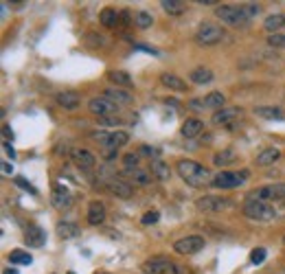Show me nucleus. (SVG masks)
Masks as SVG:
<instances>
[{
  "label": "nucleus",
  "mask_w": 285,
  "mask_h": 274,
  "mask_svg": "<svg viewBox=\"0 0 285 274\" xmlns=\"http://www.w3.org/2000/svg\"><path fill=\"white\" fill-rule=\"evenodd\" d=\"M175 171H178V175L184 180L186 184L195 186V189L213 182L211 171H208L206 167H202L200 162H195V160H178L175 162Z\"/></svg>",
  "instance_id": "nucleus-1"
},
{
  "label": "nucleus",
  "mask_w": 285,
  "mask_h": 274,
  "mask_svg": "<svg viewBox=\"0 0 285 274\" xmlns=\"http://www.w3.org/2000/svg\"><path fill=\"white\" fill-rule=\"evenodd\" d=\"M142 270L145 274H191L189 268L180 266V263H173L169 257H151L142 263Z\"/></svg>",
  "instance_id": "nucleus-2"
},
{
  "label": "nucleus",
  "mask_w": 285,
  "mask_h": 274,
  "mask_svg": "<svg viewBox=\"0 0 285 274\" xmlns=\"http://www.w3.org/2000/svg\"><path fill=\"white\" fill-rule=\"evenodd\" d=\"M244 215L248 219H255V222H270V219L277 217V211L270 202H263V200H250L246 197L244 206H241Z\"/></svg>",
  "instance_id": "nucleus-3"
},
{
  "label": "nucleus",
  "mask_w": 285,
  "mask_h": 274,
  "mask_svg": "<svg viewBox=\"0 0 285 274\" xmlns=\"http://www.w3.org/2000/svg\"><path fill=\"white\" fill-rule=\"evenodd\" d=\"M224 40H226V31L219 24H213V22H202L195 31V42L202 44V46H215Z\"/></svg>",
  "instance_id": "nucleus-4"
},
{
  "label": "nucleus",
  "mask_w": 285,
  "mask_h": 274,
  "mask_svg": "<svg viewBox=\"0 0 285 274\" xmlns=\"http://www.w3.org/2000/svg\"><path fill=\"white\" fill-rule=\"evenodd\" d=\"M215 15L224 22V24L237 26V29H246L248 22H250V18L244 13V9H241V7H230V4H222V7H217Z\"/></svg>",
  "instance_id": "nucleus-5"
},
{
  "label": "nucleus",
  "mask_w": 285,
  "mask_h": 274,
  "mask_svg": "<svg viewBox=\"0 0 285 274\" xmlns=\"http://www.w3.org/2000/svg\"><path fill=\"white\" fill-rule=\"evenodd\" d=\"M92 138H95L103 149H119V147H123L130 142V134L123 130H117V132L99 130V132H92Z\"/></svg>",
  "instance_id": "nucleus-6"
},
{
  "label": "nucleus",
  "mask_w": 285,
  "mask_h": 274,
  "mask_svg": "<svg viewBox=\"0 0 285 274\" xmlns=\"http://www.w3.org/2000/svg\"><path fill=\"white\" fill-rule=\"evenodd\" d=\"M88 112L95 114L99 119H110L121 112V106H117L114 101H110V99L101 95V97H92L90 101H88Z\"/></svg>",
  "instance_id": "nucleus-7"
},
{
  "label": "nucleus",
  "mask_w": 285,
  "mask_h": 274,
  "mask_svg": "<svg viewBox=\"0 0 285 274\" xmlns=\"http://www.w3.org/2000/svg\"><path fill=\"white\" fill-rule=\"evenodd\" d=\"M248 171H219L217 175H213V186L215 189H237L246 182Z\"/></svg>",
  "instance_id": "nucleus-8"
},
{
  "label": "nucleus",
  "mask_w": 285,
  "mask_h": 274,
  "mask_svg": "<svg viewBox=\"0 0 285 274\" xmlns=\"http://www.w3.org/2000/svg\"><path fill=\"white\" fill-rule=\"evenodd\" d=\"M246 197L250 200H263V202H274V200H285V182H277V184H268L261 189L252 191Z\"/></svg>",
  "instance_id": "nucleus-9"
},
{
  "label": "nucleus",
  "mask_w": 285,
  "mask_h": 274,
  "mask_svg": "<svg viewBox=\"0 0 285 274\" xmlns=\"http://www.w3.org/2000/svg\"><path fill=\"white\" fill-rule=\"evenodd\" d=\"M224 103H226V97H224V92H211V95H206L204 99H191L189 101V108L195 110V112H200V110H222Z\"/></svg>",
  "instance_id": "nucleus-10"
},
{
  "label": "nucleus",
  "mask_w": 285,
  "mask_h": 274,
  "mask_svg": "<svg viewBox=\"0 0 285 274\" xmlns=\"http://www.w3.org/2000/svg\"><path fill=\"white\" fill-rule=\"evenodd\" d=\"M195 206L204 213H222V211H228L233 208V202L228 197H217V195H204L195 202Z\"/></svg>",
  "instance_id": "nucleus-11"
},
{
  "label": "nucleus",
  "mask_w": 285,
  "mask_h": 274,
  "mask_svg": "<svg viewBox=\"0 0 285 274\" xmlns=\"http://www.w3.org/2000/svg\"><path fill=\"white\" fill-rule=\"evenodd\" d=\"M202 248H204V237H200V235H189V237L173 241V250L178 255H195Z\"/></svg>",
  "instance_id": "nucleus-12"
},
{
  "label": "nucleus",
  "mask_w": 285,
  "mask_h": 274,
  "mask_svg": "<svg viewBox=\"0 0 285 274\" xmlns=\"http://www.w3.org/2000/svg\"><path fill=\"white\" fill-rule=\"evenodd\" d=\"M51 204L57 208V211H68V208L73 206V193H70L64 184H55L51 191Z\"/></svg>",
  "instance_id": "nucleus-13"
},
{
  "label": "nucleus",
  "mask_w": 285,
  "mask_h": 274,
  "mask_svg": "<svg viewBox=\"0 0 285 274\" xmlns=\"http://www.w3.org/2000/svg\"><path fill=\"white\" fill-rule=\"evenodd\" d=\"M68 156H70V160H73L77 167H81V169H92V167L97 164L95 153L84 149V147H70V149H68Z\"/></svg>",
  "instance_id": "nucleus-14"
},
{
  "label": "nucleus",
  "mask_w": 285,
  "mask_h": 274,
  "mask_svg": "<svg viewBox=\"0 0 285 274\" xmlns=\"http://www.w3.org/2000/svg\"><path fill=\"white\" fill-rule=\"evenodd\" d=\"M106 189H108L112 195L121 197V200H130V197L134 195V189H132V184L128 182V180H117V175L106 180Z\"/></svg>",
  "instance_id": "nucleus-15"
},
{
  "label": "nucleus",
  "mask_w": 285,
  "mask_h": 274,
  "mask_svg": "<svg viewBox=\"0 0 285 274\" xmlns=\"http://www.w3.org/2000/svg\"><path fill=\"white\" fill-rule=\"evenodd\" d=\"M241 108H222V110H217L215 114H213V123L215 125H226L228 130H233V121L235 119H239L241 117Z\"/></svg>",
  "instance_id": "nucleus-16"
},
{
  "label": "nucleus",
  "mask_w": 285,
  "mask_h": 274,
  "mask_svg": "<svg viewBox=\"0 0 285 274\" xmlns=\"http://www.w3.org/2000/svg\"><path fill=\"white\" fill-rule=\"evenodd\" d=\"M24 244L29 246V248H42V246L46 244V233H44V228L37 226V224H31L24 233Z\"/></svg>",
  "instance_id": "nucleus-17"
},
{
  "label": "nucleus",
  "mask_w": 285,
  "mask_h": 274,
  "mask_svg": "<svg viewBox=\"0 0 285 274\" xmlns=\"http://www.w3.org/2000/svg\"><path fill=\"white\" fill-rule=\"evenodd\" d=\"M55 103H57L59 108L68 110V112H73V110L79 108L81 99H79V95H77V92H73V90H64V92H57V95H55Z\"/></svg>",
  "instance_id": "nucleus-18"
},
{
  "label": "nucleus",
  "mask_w": 285,
  "mask_h": 274,
  "mask_svg": "<svg viewBox=\"0 0 285 274\" xmlns=\"http://www.w3.org/2000/svg\"><path fill=\"white\" fill-rule=\"evenodd\" d=\"M123 175H125V178H130L136 186H147V184H151V180H153L151 171H147V169H141V167L125 169Z\"/></svg>",
  "instance_id": "nucleus-19"
},
{
  "label": "nucleus",
  "mask_w": 285,
  "mask_h": 274,
  "mask_svg": "<svg viewBox=\"0 0 285 274\" xmlns=\"http://www.w3.org/2000/svg\"><path fill=\"white\" fill-rule=\"evenodd\" d=\"M103 97L110 99V101H114L117 106H128V103L134 101V95L128 90H123V88H106V90H103Z\"/></svg>",
  "instance_id": "nucleus-20"
},
{
  "label": "nucleus",
  "mask_w": 285,
  "mask_h": 274,
  "mask_svg": "<svg viewBox=\"0 0 285 274\" xmlns=\"http://www.w3.org/2000/svg\"><path fill=\"white\" fill-rule=\"evenodd\" d=\"M86 219H88V224H90V226H99V224H103V222H106V206H103L99 200L90 202V204H88Z\"/></svg>",
  "instance_id": "nucleus-21"
},
{
  "label": "nucleus",
  "mask_w": 285,
  "mask_h": 274,
  "mask_svg": "<svg viewBox=\"0 0 285 274\" xmlns=\"http://www.w3.org/2000/svg\"><path fill=\"white\" fill-rule=\"evenodd\" d=\"M149 171L153 175V180H160V182H167V180H171V167H169V162L160 160V158H156V160H149Z\"/></svg>",
  "instance_id": "nucleus-22"
},
{
  "label": "nucleus",
  "mask_w": 285,
  "mask_h": 274,
  "mask_svg": "<svg viewBox=\"0 0 285 274\" xmlns=\"http://www.w3.org/2000/svg\"><path fill=\"white\" fill-rule=\"evenodd\" d=\"M279 158H281V149H277V147H266V149H261L257 153L255 162L259 164V167H270V164H274Z\"/></svg>",
  "instance_id": "nucleus-23"
},
{
  "label": "nucleus",
  "mask_w": 285,
  "mask_h": 274,
  "mask_svg": "<svg viewBox=\"0 0 285 274\" xmlns=\"http://www.w3.org/2000/svg\"><path fill=\"white\" fill-rule=\"evenodd\" d=\"M160 84L167 86L169 90H175V92H186V90H189L186 81L180 79V77L173 75V73H162V75H160Z\"/></svg>",
  "instance_id": "nucleus-24"
},
{
  "label": "nucleus",
  "mask_w": 285,
  "mask_h": 274,
  "mask_svg": "<svg viewBox=\"0 0 285 274\" xmlns=\"http://www.w3.org/2000/svg\"><path fill=\"white\" fill-rule=\"evenodd\" d=\"M202 130H204V123L200 119H186L182 123V128H180V134L184 138H195V136L202 134Z\"/></svg>",
  "instance_id": "nucleus-25"
},
{
  "label": "nucleus",
  "mask_w": 285,
  "mask_h": 274,
  "mask_svg": "<svg viewBox=\"0 0 285 274\" xmlns=\"http://www.w3.org/2000/svg\"><path fill=\"white\" fill-rule=\"evenodd\" d=\"M99 22H101L103 26H108V29H112V26H119L121 13H119L117 9H112V7H106V9H101V13H99Z\"/></svg>",
  "instance_id": "nucleus-26"
},
{
  "label": "nucleus",
  "mask_w": 285,
  "mask_h": 274,
  "mask_svg": "<svg viewBox=\"0 0 285 274\" xmlns=\"http://www.w3.org/2000/svg\"><path fill=\"white\" fill-rule=\"evenodd\" d=\"M237 162V151L235 149H222L213 156V164L215 167H228V164Z\"/></svg>",
  "instance_id": "nucleus-27"
},
{
  "label": "nucleus",
  "mask_w": 285,
  "mask_h": 274,
  "mask_svg": "<svg viewBox=\"0 0 285 274\" xmlns=\"http://www.w3.org/2000/svg\"><path fill=\"white\" fill-rule=\"evenodd\" d=\"M189 79H191V84L206 86V84H211V81L215 79V75H213V70H208V68H195V70H191Z\"/></svg>",
  "instance_id": "nucleus-28"
},
{
  "label": "nucleus",
  "mask_w": 285,
  "mask_h": 274,
  "mask_svg": "<svg viewBox=\"0 0 285 274\" xmlns=\"http://www.w3.org/2000/svg\"><path fill=\"white\" fill-rule=\"evenodd\" d=\"M285 26V15L283 13H272V15H268L266 22H263V29H266L270 35H274L277 31H281Z\"/></svg>",
  "instance_id": "nucleus-29"
},
{
  "label": "nucleus",
  "mask_w": 285,
  "mask_h": 274,
  "mask_svg": "<svg viewBox=\"0 0 285 274\" xmlns=\"http://www.w3.org/2000/svg\"><path fill=\"white\" fill-rule=\"evenodd\" d=\"M160 7L167 15H182L186 11V2H182V0H162Z\"/></svg>",
  "instance_id": "nucleus-30"
},
{
  "label": "nucleus",
  "mask_w": 285,
  "mask_h": 274,
  "mask_svg": "<svg viewBox=\"0 0 285 274\" xmlns=\"http://www.w3.org/2000/svg\"><path fill=\"white\" fill-rule=\"evenodd\" d=\"M108 79L112 81V84L117 86V88H130L132 84H134V81H132V77L125 73V70H110V73H108Z\"/></svg>",
  "instance_id": "nucleus-31"
},
{
  "label": "nucleus",
  "mask_w": 285,
  "mask_h": 274,
  "mask_svg": "<svg viewBox=\"0 0 285 274\" xmlns=\"http://www.w3.org/2000/svg\"><path fill=\"white\" fill-rule=\"evenodd\" d=\"M55 230H57V235L62 239H75L79 235V226L73 222H57V228Z\"/></svg>",
  "instance_id": "nucleus-32"
},
{
  "label": "nucleus",
  "mask_w": 285,
  "mask_h": 274,
  "mask_svg": "<svg viewBox=\"0 0 285 274\" xmlns=\"http://www.w3.org/2000/svg\"><path fill=\"white\" fill-rule=\"evenodd\" d=\"M255 114H257V117H263V119H270V121H279V119H283L281 108H272V106L255 108Z\"/></svg>",
  "instance_id": "nucleus-33"
},
{
  "label": "nucleus",
  "mask_w": 285,
  "mask_h": 274,
  "mask_svg": "<svg viewBox=\"0 0 285 274\" xmlns=\"http://www.w3.org/2000/svg\"><path fill=\"white\" fill-rule=\"evenodd\" d=\"M9 263H11V266H31L33 257L29 255V252H24V250H13L9 255Z\"/></svg>",
  "instance_id": "nucleus-34"
},
{
  "label": "nucleus",
  "mask_w": 285,
  "mask_h": 274,
  "mask_svg": "<svg viewBox=\"0 0 285 274\" xmlns=\"http://www.w3.org/2000/svg\"><path fill=\"white\" fill-rule=\"evenodd\" d=\"M153 24V15L149 11H136L134 13V26L136 29H149Z\"/></svg>",
  "instance_id": "nucleus-35"
},
{
  "label": "nucleus",
  "mask_w": 285,
  "mask_h": 274,
  "mask_svg": "<svg viewBox=\"0 0 285 274\" xmlns=\"http://www.w3.org/2000/svg\"><path fill=\"white\" fill-rule=\"evenodd\" d=\"M84 44L86 46H90V48H103L108 44V40L103 35H99V33H95V31H88L84 35Z\"/></svg>",
  "instance_id": "nucleus-36"
},
{
  "label": "nucleus",
  "mask_w": 285,
  "mask_h": 274,
  "mask_svg": "<svg viewBox=\"0 0 285 274\" xmlns=\"http://www.w3.org/2000/svg\"><path fill=\"white\" fill-rule=\"evenodd\" d=\"M241 9H244V13L248 15V18H257V15L261 13V4H257V2H244Z\"/></svg>",
  "instance_id": "nucleus-37"
},
{
  "label": "nucleus",
  "mask_w": 285,
  "mask_h": 274,
  "mask_svg": "<svg viewBox=\"0 0 285 274\" xmlns=\"http://www.w3.org/2000/svg\"><path fill=\"white\" fill-rule=\"evenodd\" d=\"M266 257H268L266 248H252V252H250V261L255 263V266H259V263L266 261Z\"/></svg>",
  "instance_id": "nucleus-38"
},
{
  "label": "nucleus",
  "mask_w": 285,
  "mask_h": 274,
  "mask_svg": "<svg viewBox=\"0 0 285 274\" xmlns=\"http://www.w3.org/2000/svg\"><path fill=\"white\" fill-rule=\"evenodd\" d=\"M13 184L20 186V189H24V191H29V193H33V195H37V189H35V186H33L31 182H26L22 175H15V178H13Z\"/></svg>",
  "instance_id": "nucleus-39"
},
{
  "label": "nucleus",
  "mask_w": 285,
  "mask_h": 274,
  "mask_svg": "<svg viewBox=\"0 0 285 274\" xmlns=\"http://www.w3.org/2000/svg\"><path fill=\"white\" fill-rule=\"evenodd\" d=\"M158 219H160V213H158V211H147L145 215L141 217V224H142V226H151V224H156Z\"/></svg>",
  "instance_id": "nucleus-40"
},
{
  "label": "nucleus",
  "mask_w": 285,
  "mask_h": 274,
  "mask_svg": "<svg viewBox=\"0 0 285 274\" xmlns=\"http://www.w3.org/2000/svg\"><path fill=\"white\" fill-rule=\"evenodd\" d=\"M139 153H142V156H149L151 160H156V158L160 156V149H158V147H149V145H141Z\"/></svg>",
  "instance_id": "nucleus-41"
},
{
  "label": "nucleus",
  "mask_w": 285,
  "mask_h": 274,
  "mask_svg": "<svg viewBox=\"0 0 285 274\" xmlns=\"http://www.w3.org/2000/svg\"><path fill=\"white\" fill-rule=\"evenodd\" d=\"M139 153H125L123 156V164H125V169H134V167H141L139 164Z\"/></svg>",
  "instance_id": "nucleus-42"
},
{
  "label": "nucleus",
  "mask_w": 285,
  "mask_h": 274,
  "mask_svg": "<svg viewBox=\"0 0 285 274\" xmlns=\"http://www.w3.org/2000/svg\"><path fill=\"white\" fill-rule=\"evenodd\" d=\"M268 44L274 48H283L285 46V35L283 33H274V35H268Z\"/></svg>",
  "instance_id": "nucleus-43"
},
{
  "label": "nucleus",
  "mask_w": 285,
  "mask_h": 274,
  "mask_svg": "<svg viewBox=\"0 0 285 274\" xmlns=\"http://www.w3.org/2000/svg\"><path fill=\"white\" fill-rule=\"evenodd\" d=\"M121 26H130V24H134V18L130 15V11H121V22H119Z\"/></svg>",
  "instance_id": "nucleus-44"
},
{
  "label": "nucleus",
  "mask_w": 285,
  "mask_h": 274,
  "mask_svg": "<svg viewBox=\"0 0 285 274\" xmlns=\"http://www.w3.org/2000/svg\"><path fill=\"white\" fill-rule=\"evenodd\" d=\"M134 48L136 51H142V53H149V55H160V51H156V48H151V46H145V44H134Z\"/></svg>",
  "instance_id": "nucleus-45"
},
{
  "label": "nucleus",
  "mask_w": 285,
  "mask_h": 274,
  "mask_svg": "<svg viewBox=\"0 0 285 274\" xmlns=\"http://www.w3.org/2000/svg\"><path fill=\"white\" fill-rule=\"evenodd\" d=\"M2 149H4V153H7V156L11 158V160H13V158H15V149H13V145L4 140V142H2Z\"/></svg>",
  "instance_id": "nucleus-46"
},
{
  "label": "nucleus",
  "mask_w": 285,
  "mask_h": 274,
  "mask_svg": "<svg viewBox=\"0 0 285 274\" xmlns=\"http://www.w3.org/2000/svg\"><path fill=\"white\" fill-rule=\"evenodd\" d=\"M2 136H4V140H7V142L13 140V132H11V125H2Z\"/></svg>",
  "instance_id": "nucleus-47"
},
{
  "label": "nucleus",
  "mask_w": 285,
  "mask_h": 274,
  "mask_svg": "<svg viewBox=\"0 0 285 274\" xmlns=\"http://www.w3.org/2000/svg\"><path fill=\"white\" fill-rule=\"evenodd\" d=\"M11 171H13L11 162H9V160H2V175H11Z\"/></svg>",
  "instance_id": "nucleus-48"
},
{
  "label": "nucleus",
  "mask_w": 285,
  "mask_h": 274,
  "mask_svg": "<svg viewBox=\"0 0 285 274\" xmlns=\"http://www.w3.org/2000/svg\"><path fill=\"white\" fill-rule=\"evenodd\" d=\"M197 4H204V7H211V4H217V0H195Z\"/></svg>",
  "instance_id": "nucleus-49"
},
{
  "label": "nucleus",
  "mask_w": 285,
  "mask_h": 274,
  "mask_svg": "<svg viewBox=\"0 0 285 274\" xmlns=\"http://www.w3.org/2000/svg\"><path fill=\"white\" fill-rule=\"evenodd\" d=\"M4 274H18V270H15V268H7V270H4Z\"/></svg>",
  "instance_id": "nucleus-50"
},
{
  "label": "nucleus",
  "mask_w": 285,
  "mask_h": 274,
  "mask_svg": "<svg viewBox=\"0 0 285 274\" xmlns=\"http://www.w3.org/2000/svg\"><path fill=\"white\" fill-rule=\"evenodd\" d=\"M283 244H285V237H283Z\"/></svg>",
  "instance_id": "nucleus-51"
}]
</instances>
